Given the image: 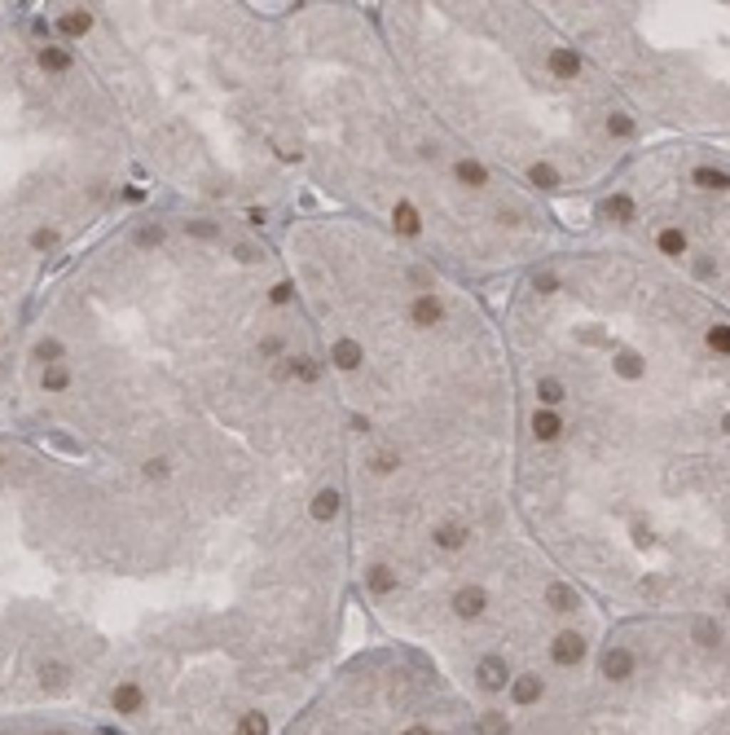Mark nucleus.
<instances>
[{"instance_id": "39448f33", "label": "nucleus", "mask_w": 730, "mask_h": 735, "mask_svg": "<svg viewBox=\"0 0 730 735\" xmlns=\"http://www.w3.org/2000/svg\"><path fill=\"white\" fill-rule=\"evenodd\" d=\"M110 93L145 194L277 225L308 207L286 150L269 5H44Z\"/></svg>"}, {"instance_id": "1a4fd4ad", "label": "nucleus", "mask_w": 730, "mask_h": 735, "mask_svg": "<svg viewBox=\"0 0 730 735\" xmlns=\"http://www.w3.org/2000/svg\"><path fill=\"white\" fill-rule=\"evenodd\" d=\"M273 735H488V726L436 661L370 634V643L344 647Z\"/></svg>"}, {"instance_id": "7ed1b4c3", "label": "nucleus", "mask_w": 730, "mask_h": 735, "mask_svg": "<svg viewBox=\"0 0 730 735\" xmlns=\"http://www.w3.org/2000/svg\"><path fill=\"white\" fill-rule=\"evenodd\" d=\"M344 423L352 607L413 647L466 586L541 577L506 533L515 392L471 287L317 202L273 225Z\"/></svg>"}, {"instance_id": "423d86ee", "label": "nucleus", "mask_w": 730, "mask_h": 735, "mask_svg": "<svg viewBox=\"0 0 730 735\" xmlns=\"http://www.w3.org/2000/svg\"><path fill=\"white\" fill-rule=\"evenodd\" d=\"M370 9L436 119L493 172H515L524 194L585 185L642 133L594 58L555 36L537 5L374 0Z\"/></svg>"}, {"instance_id": "9d476101", "label": "nucleus", "mask_w": 730, "mask_h": 735, "mask_svg": "<svg viewBox=\"0 0 730 735\" xmlns=\"http://www.w3.org/2000/svg\"><path fill=\"white\" fill-rule=\"evenodd\" d=\"M40 277L27 273H9L0 269V414L14 396V374H18V352H22V335L31 322V304L40 295Z\"/></svg>"}, {"instance_id": "f03ea898", "label": "nucleus", "mask_w": 730, "mask_h": 735, "mask_svg": "<svg viewBox=\"0 0 730 735\" xmlns=\"http://www.w3.org/2000/svg\"><path fill=\"white\" fill-rule=\"evenodd\" d=\"M5 423L128 471L344 489V423L273 225L145 194L31 304Z\"/></svg>"}, {"instance_id": "20e7f679", "label": "nucleus", "mask_w": 730, "mask_h": 735, "mask_svg": "<svg viewBox=\"0 0 730 735\" xmlns=\"http://www.w3.org/2000/svg\"><path fill=\"white\" fill-rule=\"evenodd\" d=\"M269 22L286 150L308 202L396 238L466 287L541 247V207L436 119L370 5L291 0L269 5Z\"/></svg>"}, {"instance_id": "6e6552de", "label": "nucleus", "mask_w": 730, "mask_h": 735, "mask_svg": "<svg viewBox=\"0 0 730 735\" xmlns=\"http://www.w3.org/2000/svg\"><path fill=\"white\" fill-rule=\"evenodd\" d=\"M502 735H730V617L642 621Z\"/></svg>"}, {"instance_id": "0eeeda50", "label": "nucleus", "mask_w": 730, "mask_h": 735, "mask_svg": "<svg viewBox=\"0 0 730 735\" xmlns=\"http://www.w3.org/2000/svg\"><path fill=\"white\" fill-rule=\"evenodd\" d=\"M137 198L97 71L44 5H0V269L48 282Z\"/></svg>"}, {"instance_id": "9b49d317", "label": "nucleus", "mask_w": 730, "mask_h": 735, "mask_svg": "<svg viewBox=\"0 0 730 735\" xmlns=\"http://www.w3.org/2000/svg\"><path fill=\"white\" fill-rule=\"evenodd\" d=\"M0 735H119V731L75 718H0Z\"/></svg>"}, {"instance_id": "f257e3e1", "label": "nucleus", "mask_w": 730, "mask_h": 735, "mask_svg": "<svg viewBox=\"0 0 730 735\" xmlns=\"http://www.w3.org/2000/svg\"><path fill=\"white\" fill-rule=\"evenodd\" d=\"M352 617L339 485L128 471L0 418V718L273 735Z\"/></svg>"}]
</instances>
